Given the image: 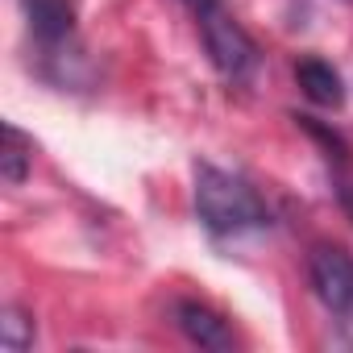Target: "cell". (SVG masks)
<instances>
[{
  "mask_svg": "<svg viewBox=\"0 0 353 353\" xmlns=\"http://www.w3.org/2000/svg\"><path fill=\"white\" fill-rule=\"evenodd\" d=\"M336 196H341V204H345V212L353 216V183H341V188H336Z\"/></svg>",
  "mask_w": 353,
  "mask_h": 353,
  "instance_id": "obj_10",
  "label": "cell"
},
{
  "mask_svg": "<svg viewBox=\"0 0 353 353\" xmlns=\"http://www.w3.org/2000/svg\"><path fill=\"white\" fill-rule=\"evenodd\" d=\"M26 17H30V30L42 46H59L75 30L71 0H26Z\"/></svg>",
  "mask_w": 353,
  "mask_h": 353,
  "instance_id": "obj_5",
  "label": "cell"
},
{
  "mask_svg": "<svg viewBox=\"0 0 353 353\" xmlns=\"http://www.w3.org/2000/svg\"><path fill=\"white\" fill-rule=\"evenodd\" d=\"M295 79H299V88H303V96L312 104H320V108H341L345 104V83L332 71V63H324V59H299L295 63Z\"/></svg>",
  "mask_w": 353,
  "mask_h": 353,
  "instance_id": "obj_6",
  "label": "cell"
},
{
  "mask_svg": "<svg viewBox=\"0 0 353 353\" xmlns=\"http://www.w3.org/2000/svg\"><path fill=\"white\" fill-rule=\"evenodd\" d=\"M295 125H299L303 133H312V137L324 145V158H328V162H336V166H349V145H345V137H341L336 129L320 125L316 117H295Z\"/></svg>",
  "mask_w": 353,
  "mask_h": 353,
  "instance_id": "obj_9",
  "label": "cell"
},
{
  "mask_svg": "<svg viewBox=\"0 0 353 353\" xmlns=\"http://www.w3.org/2000/svg\"><path fill=\"white\" fill-rule=\"evenodd\" d=\"M0 345L9 353H26L34 345V316L21 307H5L0 312Z\"/></svg>",
  "mask_w": 353,
  "mask_h": 353,
  "instance_id": "obj_8",
  "label": "cell"
},
{
  "mask_svg": "<svg viewBox=\"0 0 353 353\" xmlns=\"http://www.w3.org/2000/svg\"><path fill=\"white\" fill-rule=\"evenodd\" d=\"M196 216L216 237H241L270 225V208L258 196V188L212 162L196 166Z\"/></svg>",
  "mask_w": 353,
  "mask_h": 353,
  "instance_id": "obj_1",
  "label": "cell"
},
{
  "mask_svg": "<svg viewBox=\"0 0 353 353\" xmlns=\"http://www.w3.org/2000/svg\"><path fill=\"white\" fill-rule=\"evenodd\" d=\"M200 26V38H204V50L212 59V67L229 79V83H241L254 67H258V46L254 38L237 26V17L221 5V0H196L188 9Z\"/></svg>",
  "mask_w": 353,
  "mask_h": 353,
  "instance_id": "obj_2",
  "label": "cell"
},
{
  "mask_svg": "<svg viewBox=\"0 0 353 353\" xmlns=\"http://www.w3.org/2000/svg\"><path fill=\"white\" fill-rule=\"evenodd\" d=\"M307 283H312L316 299L328 312H336V316L353 312V258H349L345 245H332V241L312 245V254H307Z\"/></svg>",
  "mask_w": 353,
  "mask_h": 353,
  "instance_id": "obj_3",
  "label": "cell"
},
{
  "mask_svg": "<svg viewBox=\"0 0 353 353\" xmlns=\"http://www.w3.org/2000/svg\"><path fill=\"white\" fill-rule=\"evenodd\" d=\"M30 162H34V141L17 125H5V154H0V170H5V183L9 188H21L26 183Z\"/></svg>",
  "mask_w": 353,
  "mask_h": 353,
  "instance_id": "obj_7",
  "label": "cell"
},
{
  "mask_svg": "<svg viewBox=\"0 0 353 353\" xmlns=\"http://www.w3.org/2000/svg\"><path fill=\"white\" fill-rule=\"evenodd\" d=\"M174 324H179V332L200 349H233V328L225 324V316H216L200 299H179L174 303Z\"/></svg>",
  "mask_w": 353,
  "mask_h": 353,
  "instance_id": "obj_4",
  "label": "cell"
}]
</instances>
